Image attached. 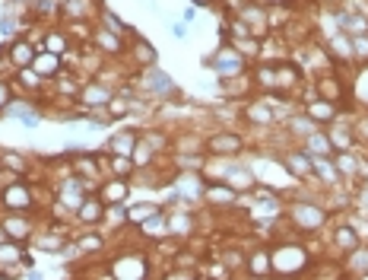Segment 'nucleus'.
Here are the masks:
<instances>
[{"label":"nucleus","instance_id":"obj_4","mask_svg":"<svg viewBox=\"0 0 368 280\" xmlns=\"http://www.w3.org/2000/svg\"><path fill=\"white\" fill-rule=\"evenodd\" d=\"M38 70L42 73H54V57H42V61H38Z\"/></svg>","mask_w":368,"mask_h":280},{"label":"nucleus","instance_id":"obj_1","mask_svg":"<svg viewBox=\"0 0 368 280\" xmlns=\"http://www.w3.org/2000/svg\"><path fill=\"white\" fill-rule=\"evenodd\" d=\"M216 70H219V73H238V70H242V57H238V55L219 57V61H216Z\"/></svg>","mask_w":368,"mask_h":280},{"label":"nucleus","instance_id":"obj_3","mask_svg":"<svg viewBox=\"0 0 368 280\" xmlns=\"http://www.w3.org/2000/svg\"><path fill=\"white\" fill-rule=\"evenodd\" d=\"M149 83L156 86V89H172V80L165 77L162 70H152V73H149Z\"/></svg>","mask_w":368,"mask_h":280},{"label":"nucleus","instance_id":"obj_5","mask_svg":"<svg viewBox=\"0 0 368 280\" xmlns=\"http://www.w3.org/2000/svg\"><path fill=\"white\" fill-rule=\"evenodd\" d=\"M0 29H3V32H13V29H16V19L3 16V23H0Z\"/></svg>","mask_w":368,"mask_h":280},{"label":"nucleus","instance_id":"obj_6","mask_svg":"<svg viewBox=\"0 0 368 280\" xmlns=\"http://www.w3.org/2000/svg\"><path fill=\"white\" fill-rule=\"evenodd\" d=\"M172 32H175V35H178V38H184V35H187V29H184V26H181V23H175V26H172Z\"/></svg>","mask_w":368,"mask_h":280},{"label":"nucleus","instance_id":"obj_2","mask_svg":"<svg viewBox=\"0 0 368 280\" xmlns=\"http://www.w3.org/2000/svg\"><path fill=\"white\" fill-rule=\"evenodd\" d=\"M213 150H216V153L238 150V137H216V140H213Z\"/></svg>","mask_w":368,"mask_h":280}]
</instances>
